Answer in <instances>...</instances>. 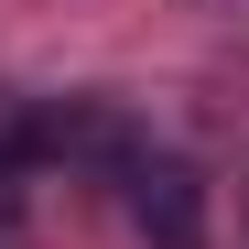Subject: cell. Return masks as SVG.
Wrapping results in <instances>:
<instances>
[{"label": "cell", "mask_w": 249, "mask_h": 249, "mask_svg": "<svg viewBox=\"0 0 249 249\" xmlns=\"http://www.w3.org/2000/svg\"><path fill=\"white\" fill-rule=\"evenodd\" d=\"M130 217H141L152 249H206V184L184 162H141L130 174Z\"/></svg>", "instance_id": "6da1fadb"}, {"label": "cell", "mask_w": 249, "mask_h": 249, "mask_svg": "<svg viewBox=\"0 0 249 249\" xmlns=\"http://www.w3.org/2000/svg\"><path fill=\"white\" fill-rule=\"evenodd\" d=\"M0 249H11V238H0Z\"/></svg>", "instance_id": "7a4b0ae2"}]
</instances>
